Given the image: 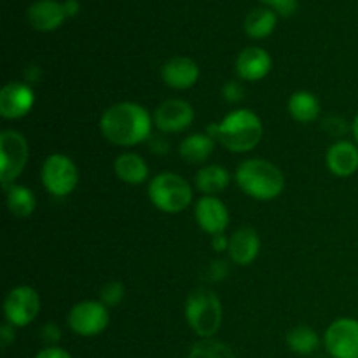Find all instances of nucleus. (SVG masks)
Here are the masks:
<instances>
[{
	"label": "nucleus",
	"instance_id": "393cba45",
	"mask_svg": "<svg viewBox=\"0 0 358 358\" xmlns=\"http://www.w3.org/2000/svg\"><path fill=\"white\" fill-rule=\"evenodd\" d=\"M287 345L297 355H310V353H313L318 348L320 338H318V334L311 327L301 325V327L292 329L287 334Z\"/></svg>",
	"mask_w": 358,
	"mask_h": 358
},
{
	"label": "nucleus",
	"instance_id": "6ab92c4d",
	"mask_svg": "<svg viewBox=\"0 0 358 358\" xmlns=\"http://www.w3.org/2000/svg\"><path fill=\"white\" fill-rule=\"evenodd\" d=\"M115 175L121 178L126 184H142L143 180H147L149 177V166H147L145 159L140 157L135 152H126L115 159L114 163Z\"/></svg>",
	"mask_w": 358,
	"mask_h": 358
},
{
	"label": "nucleus",
	"instance_id": "9b49d317",
	"mask_svg": "<svg viewBox=\"0 0 358 358\" xmlns=\"http://www.w3.org/2000/svg\"><path fill=\"white\" fill-rule=\"evenodd\" d=\"M34 90L24 83H9L0 91V114L6 119H20L31 110Z\"/></svg>",
	"mask_w": 358,
	"mask_h": 358
},
{
	"label": "nucleus",
	"instance_id": "c9c22d12",
	"mask_svg": "<svg viewBox=\"0 0 358 358\" xmlns=\"http://www.w3.org/2000/svg\"><path fill=\"white\" fill-rule=\"evenodd\" d=\"M352 131H353V136H355L357 143H358V114L355 117V121H353V126H352Z\"/></svg>",
	"mask_w": 358,
	"mask_h": 358
},
{
	"label": "nucleus",
	"instance_id": "0eeeda50",
	"mask_svg": "<svg viewBox=\"0 0 358 358\" xmlns=\"http://www.w3.org/2000/svg\"><path fill=\"white\" fill-rule=\"evenodd\" d=\"M0 180L3 185H9L20 177L28 161V143L24 136L14 129L0 133Z\"/></svg>",
	"mask_w": 358,
	"mask_h": 358
},
{
	"label": "nucleus",
	"instance_id": "5701e85b",
	"mask_svg": "<svg viewBox=\"0 0 358 358\" xmlns=\"http://www.w3.org/2000/svg\"><path fill=\"white\" fill-rule=\"evenodd\" d=\"M276 27V14L271 9L259 7L248 13L245 20V31L252 38H264L271 35V31Z\"/></svg>",
	"mask_w": 358,
	"mask_h": 358
},
{
	"label": "nucleus",
	"instance_id": "b1692460",
	"mask_svg": "<svg viewBox=\"0 0 358 358\" xmlns=\"http://www.w3.org/2000/svg\"><path fill=\"white\" fill-rule=\"evenodd\" d=\"M35 196L24 185H10L7 189V208L16 217H28L35 210Z\"/></svg>",
	"mask_w": 358,
	"mask_h": 358
},
{
	"label": "nucleus",
	"instance_id": "4468645a",
	"mask_svg": "<svg viewBox=\"0 0 358 358\" xmlns=\"http://www.w3.org/2000/svg\"><path fill=\"white\" fill-rule=\"evenodd\" d=\"M163 80L173 90H189L194 86L199 79V69L196 62L185 56H177L170 62L164 63L161 70Z\"/></svg>",
	"mask_w": 358,
	"mask_h": 358
},
{
	"label": "nucleus",
	"instance_id": "aec40b11",
	"mask_svg": "<svg viewBox=\"0 0 358 358\" xmlns=\"http://www.w3.org/2000/svg\"><path fill=\"white\" fill-rule=\"evenodd\" d=\"M213 147H215V142H213L212 136L196 133V135L187 136L180 143L178 152H180L182 159L189 161V163H203L212 156Z\"/></svg>",
	"mask_w": 358,
	"mask_h": 358
},
{
	"label": "nucleus",
	"instance_id": "1a4fd4ad",
	"mask_svg": "<svg viewBox=\"0 0 358 358\" xmlns=\"http://www.w3.org/2000/svg\"><path fill=\"white\" fill-rule=\"evenodd\" d=\"M41 311V297L31 287L21 285L9 292L3 303V313L7 322L14 327H24L31 324Z\"/></svg>",
	"mask_w": 358,
	"mask_h": 358
},
{
	"label": "nucleus",
	"instance_id": "7c9ffc66",
	"mask_svg": "<svg viewBox=\"0 0 358 358\" xmlns=\"http://www.w3.org/2000/svg\"><path fill=\"white\" fill-rule=\"evenodd\" d=\"M212 247L215 248L217 252H224V250H227V248H229V240H227L224 234H215V236H213V240H212Z\"/></svg>",
	"mask_w": 358,
	"mask_h": 358
},
{
	"label": "nucleus",
	"instance_id": "f03ea898",
	"mask_svg": "<svg viewBox=\"0 0 358 358\" xmlns=\"http://www.w3.org/2000/svg\"><path fill=\"white\" fill-rule=\"evenodd\" d=\"M208 135L219 140L231 152H248L261 142L262 122L252 110L240 108L227 114L217 124H210Z\"/></svg>",
	"mask_w": 358,
	"mask_h": 358
},
{
	"label": "nucleus",
	"instance_id": "dca6fc26",
	"mask_svg": "<svg viewBox=\"0 0 358 358\" xmlns=\"http://www.w3.org/2000/svg\"><path fill=\"white\" fill-rule=\"evenodd\" d=\"M271 70V56L261 48H247L236 59V72L245 80H261Z\"/></svg>",
	"mask_w": 358,
	"mask_h": 358
},
{
	"label": "nucleus",
	"instance_id": "a211bd4d",
	"mask_svg": "<svg viewBox=\"0 0 358 358\" xmlns=\"http://www.w3.org/2000/svg\"><path fill=\"white\" fill-rule=\"evenodd\" d=\"M327 166L338 177H350L358 170V149L352 142L339 140L327 150Z\"/></svg>",
	"mask_w": 358,
	"mask_h": 358
},
{
	"label": "nucleus",
	"instance_id": "4be33fe9",
	"mask_svg": "<svg viewBox=\"0 0 358 358\" xmlns=\"http://www.w3.org/2000/svg\"><path fill=\"white\" fill-rule=\"evenodd\" d=\"M229 185V173L219 164H210L196 173V187L205 194H217Z\"/></svg>",
	"mask_w": 358,
	"mask_h": 358
},
{
	"label": "nucleus",
	"instance_id": "20e7f679",
	"mask_svg": "<svg viewBox=\"0 0 358 358\" xmlns=\"http://www.w3.org/2000/svg\"><path fill=\"white\" fill-rule=\"evenodd\" d=\"M185 317L196 334L205 339H212L222 324V306L219 297L212 290H194L185 304Z\"/></svg>",
	"mask_w": 358,
	"mask_h": 358
},
{
	"label": "nucleus",
	"instance_id": "473e14b6",
	"mask_svg": "<svg viewBox=\"0 0 358 358\" xmlns=\"http://www.w3.org/2000/svg\"><path fill=\"white\" fill-rule=\"evenodd\" d=\"M63 7H65V13H66V16H76L77 13H79V9H80V6H79V2H77V0H66L65 3H63Z\"/></svg>",
	"mask_w": 358,
	"mask_h": 358
},
{
	"label": "nucleus",
	"instance_id": "a878e982",
	"mask_svg": "<svg viewBox=\"0 0 358 358\" xmlns=\"http://www.w3.org/2000/svg\"><path fill=\"white\" fill-rule=\"evenodd\" d=\"M189 358H236L233 350L215 339H203L192 346Z\"/></svg>",
	"mask_w": 358,
	"mask_h": 358
},
{
	"label": "nucleus",
	"instance_id": "7ed1b4c3",
	"mask_svg": "<svg viewBox=\"0 0 358 358\" xmlns=\"http://www.w3.org/2000/svg\"><path fill=\"white\" fill-rule=\"evenodd\" d=\"M236 182L245 194L261 201L275 199L285 187L280 168L266 159L243 161L236 170Z\"/></svg>",
	"mask_w": 358,
	"mask_h": 358
},
{
	"label": "nucleus",
	"instance_id": "e433bc0d",
	"mask_svg": "<svg viewBox=\"0 0 358 358\" xmlns=\"http://www.w3.org/2000/svg\"><path fill=\"white\" fill-rule=\"evenodd\" d=\"M261 2L269 3V6H273V9H276V7H278L280 3H282V0H261Z\"/></svg>",
	"mask_w": 358,
	"mask_h": 358
},
{
	"label": "nucleus",
	"instance_id": "6e6552de",
	"mask_svg": "<svg viewBox=\"0 0 358 358\" xmlns=\"http://www.w3.org/2000/svg\"><path fill=\"white\" fill-rule=\"evenodd\" d=\"M66 320H69L70 329L77 336L91 338V336L101 334L107 329L110 317H108V310L103 303L84 301L70 310Z\"/></svg>",
	"mask_w": 358,
	"mask_h": 358
},
{
	"label": "nucleus",
	"instance_id": "cd10ccee",
	"mask_svg": "<svg viewBox=\"0 0 358 358\" xmlns=\"http://www.w3.org/2000/svg\"><path fill=\"white\" fill-rule=\"evenodd\" d=\"M224 96H226V100L229 101H240L241 98H243L245 91H243V86L238 83H234V80H231V83H227L226 86H224L222 90Z\"/></svg>",
	"mask_w": 358,
	"mask_h": 358
},
{
	"label": "nucleus",
	"instance_id": "f257e3e1",
	"mask_svg": "<svg viewBox=\"0 0 358 358\" xmlns=\"http://www.w3.org/2000/svg\"><path fill=\"white\" fill-rule=\"evenodd\" d=\"M100 129L115 145H136L150 138L152 117L142 105L124 101L108 107L100 119Z\"/></svg>",
	"mask_w": 358,
	"mask_h": 358
},
{
	"label": "nucleus",
	"instance_id": "2f4dec72",
	"mask_svg": "<svg viewBox=\"0 0 358 358\" xmlns=\"http://www.w3.org/2000/svg\"><path fill=\"white\" fill-rule=\"evenodd\" d=\"M44 339L45 341H49V343H55V341H58L59 339V331H58V327H55V325H45L44 327Z\"/></svg>",
	"mask_w": 358,
	"mask_h": 358
},
{
	"label": "nucleus",
	"instance_id": "2eb2a0df",
	"mask_svg": "<svg viewBox=\"0 0 358 358\" xmlns=\"http://www.w3.org/2000/svg\"><path fill=\"white\" fill-rule=\"evenodd\" d=\"M27 16L35 30L51 31L62 27L66 13L63 3L56 2V0H37L30 6Z\"/></svg>",
	"mask_w": 358,
	"mask_h": 358
},
{
	"label": "nucleus",
	"instance_id": "c756f323",
	"mask_svg": "<svg viewBox=\"0 0 358 358\" xmlns=\"http://www.w3.org/2000/svg\"><path fill=\"white\" fill-rule=\"evenodd\" d=\"M35 358H72V357H70V353L65 352V350L58 348V346H51V348H45L42 350V352H38Z\"/></svg>",
	"mask_w": 358,
	"mask_h": 358
},
{
	"label": "nucleus",
	"instance_id": "bb28decb",
	"mask_svg": "<svg viewBox=\"0 0 358 358\" xmlns=\"http://www.w3.org/2000/svg\"><path fill=\"white\" fill-rule=\"evenodd\" d=\"M124 297V287L119 282H110L101 289V301L107 308L117 306Z\"/></svg>",
	"mask_w": 358,
	"mask_h": 358
},
{
	"label": "nucleus",
	"instance_id": "39448f33",
	"mask_svg": "<svg viewBox=\"0 0 358 358\" xmlns=\"http://www.w3.org/2000/svg\"><path fill=\"white\" fill-rule=\"evenodd\" d=\"M149 198L161 212L178 213L191 205L192 189L180 175L161 173L150 180Z\"/></svg>",
	"mask_w": 358,
	"mask_h": 358
},
{
	"label": "nucleus",
	"instance_id": "ddd939ff",
	"mask_svg": "<svg viewBox=\"0 0 358 358\" xmlns=\"http://www.w3.org/2000/svg\"><path fill=\"white\" fill-rule=\"evenodd\" d=\"M194 215L199 227L205 233L213 234V236L215 234H222L227 224H229V213H227L226 205L220 199L213 198V196H203L196 203Z\"/></svg>",
	"mask_w": 358,
	"mask_h": 358
},
{
	"label": "nucleus",
	"instance_id": "423d86ee",
	"mask_svg": "<svg viewBox=\"0 0 358 358\" xmlns=\"http://www.w3.org/2000/svg\"><path fill=\"white\" fill-rule=\"evenodd\" d=\"M42 184L56 198H65L76 189L79 171L65 154H51L42 166Z\"/></svg>",
	"mask_w": 358,
	"mask_h": 358
},
{
	"label": "nucleus",
	"instance_id": "72a5a7b5",
	"mask_svg": "<svg viewBox=\"0 0 358 358\" xmlns=\"http://www.w3.org/2000/svg\"><path fill=\"white\" fill-rule=\"evenodd\" d=\"M13 339H14V336H13V331H10V327H9V325H3V327H2V345H3V348H6V346L9 345Z\"/></svg>",
	"mask_w": 358,
	"mask_h": 358
},
{
	"label": "nucleus",
	"instance_id": "412c9836",
	"mask_svg": "<svg viewBox=\"0 0 358 358\" xmlns=\"http://www.w3.org/2000/svg\"><path fill=\"white\" fill-rule=\"evenodd\" d=\"M289 112L296 121L311 122L320 114V101L310 91H297L290 96Z\"/></svg>",
	"mask_w": 358,
	"mask_h": 358
},
{
	"label": "nucleus",
	"instance_id": "f3484780",
	"mask_svg": "<svg viewBox=\"0 0 358 358\" xmlns=\"http://www.w3.org/2000/svg\"><path fill=\"white\" fill-rule=\"evenodd\" d=\"M261 250V240L250 227H241L229 238V257L240 266H248L255 261Z\"/></svg>",
	"mask_w": 358,
	"mask_h": 358
},
{
	"label": "nucleus",
	"instance_id": "c85d7f7f",
	"mask_svg": "<svg viewBox=\"0 0 358 358\" xmlns=\"http://www.w3.org/2000/svg\"><path fill=\"white\" fill-rule=\"evenodd\" d=\"M324 128L327 129V131L331 133V135L341 136L343 133L346 131V122L343 121L341 117H334V115H332V117L325 119V121H324Z\"/></svg>",
	"mask_w": 358,
	"mask_h": 358
},
{
	"label": "nucleus",
	"instance_id": "9d476101",
	"mask_svg": "<svg viewBox=\"0 0 358 358\" xmlns=\"http://www.w3.org/2000/svg\"><path fill=\"white\" fill-rule=\"evenodd\" d=\"M324 341L332 358H358V320H336L325 332Z\"/></svg>",
	"mask_w": 358,
	"mask_h": 358
},
{
	"label": "nucleus",
	"instance_id": "f704fd0d",
	"mask_svg": "<svg viewBox=\"0 0 358 358\" xmlns=\"http://www.w3.org/2000/svg\"><path fill=\"white\" fill-rule=\"evenodd\" d=\"M161 143H166V142H164L161 136H154V138H152V149L156 150L157 154H164L168 150L166 147H161Z\"/></svg>",
	"mask_w": 358,
	"mask_h": 358
},
{
	"label": "nucleus",
	"instance_id": "f8f14e48",
	"mask_svg": "<svg viewBox=\"0 0 358 358\" xmlns=\"http://www.w3.org/2000/svg\"><path fill=\"white\" fill-rule=\"evenodd\" d=\"M194 119V110L184 100H166L157 107L154 122L164 133H178L189 128Z\"/></svg>",
	"mask_w": 358,
	"mask_h": 358
}]
</instances>
